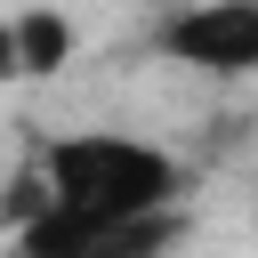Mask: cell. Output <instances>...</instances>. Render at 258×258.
Masks as SVG:
<instances>
[{"instance_id": "cell-5", "label": "cell", "mask_w": 258, "mask_h": 258, "mask_svg": "<svg viewBox=\"0 0 258 258\" xmlns=\"http://www.w3.org/2000/svg\"><path fill=\"white\" fill-rule=\"evenodd\" d=\"M24 81V48H16V16H0V89Z\"/></svg>"}, {"instance_id": "cell-1", "label": "cell", "mask_w": 258, "mask_h": 258, "mask_svg": "<svg viewBox=\"0 0 258 258\" xmlns=\"http://www.w3.org/2000/svg\"><path fill=\"white\" fill-rule=\"evenodd\" d=\"M40 185L48 210L40 218H73V226H129L153 210H185V161L153 137L129 129H64L40 145Z\"/></svg>"}, {"instance_id": "cell-6", "label": "cell", "mask_w": 258, "mask_h": 258, "mask_svg": "<svg viewBox=\"0 0 258 258\" xmlns=\"http://www.w3.org/2000/svg\"><path fill=\"white\" fill-rule=\"evenodd\" d=\"M0 234H16V210H8V177H0Z\"/></svg>"}, {"instance_id": "cell-7", "label": "cell", "mask_w": 258, "mask_h": 258, "mask_svg": "<svg viewBox=\"0 0 258 258\" xmlns=\"http://www.w3.org/2000/svg\"><path fill=\"white\" fill-rule=\"evenodd\" d=\"M161 8H177V0H161Z\"/></svg>"}, {"instance_id": "cell-4", "label": "cell", "mask_w": 258, "mask_h": 258, "mask_svg": "<svg viewBox=\"0 0 258 258\" xmlns=\"http://www.w3.org/2000/svg\"><path fill=\"white\" fill-rule=\"evenodd\" d=\"M16 48H24V81L64 73V64H73V48H81V24H73L64 8L32 0V8H16Z\"/></svg>"}, {"instance_id": "cell-3", "label": "cell", "mask_w": 258, "mask_h": 258, "mask_svg": "<svg viewBox=\"0 0 258 258\" xmlns=\"http://www.w3.org/2000/svg\"><path fill=\"white\" fill-rule=\"evenodd\" d=\"M177 242H185V210H153L129 226H73V218L16 226V258H169Z\"/></svg>"}, {"instance_id": "cell-2", "label": "cell", "mask_w": 258, "mask_h": 258, "mask_svg": "<svg viewBox=\"0 0 258 258\" xmlns=\"http://www.w3.org/2000/svg\"><path fill=\"white\" fill-rule=\"evenodd\" d=\"M145 48L161 64L242 81V73H258V0H177L145 32Z\"/></svg>"}]
</instances>
